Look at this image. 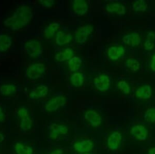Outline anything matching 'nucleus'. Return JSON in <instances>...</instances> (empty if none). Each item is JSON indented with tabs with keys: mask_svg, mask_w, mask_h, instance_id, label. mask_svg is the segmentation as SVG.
I'll return each mask as SVG.
<instances>
[{
	"mask_svg": "<svg viewBox=\"0 0 155 154\" xmlns=\"http://www.w3.org/2000/svg\"><path fill=\"white\" fill-rule=\"evenodd\" d=\"M33 16L32 8L27 5H22L19 6L12 16L4 20V25L12 30H20L30 23Z\"/></svg>",
	"mask_w": 155,
	"mask_h": 154,
	"instance_id": "obj_1",
	"label": "nucleus"
},
{
	"mask_svg": "<svg viewBox=\"0 0 155 154\" xmlns=\"http://www.w3.org/2000/svg\"><path fill=\"white\" fill-rule=\"evenodd\" d=\"M94 31L93 26L90 24L83 25L78 28L74 33V39L76 42L79 44H84L93 33Z\"/></svg>",
	"mask_w": 155,
	"mask_h": 154,
	"instance_id": "obj_2",
	"label": "nucleus"
},
{
	"mask_svg": "<svg viewBox=\"0 0 155 154\" xmlns=\"http://www.w3.org/2000/svg\"><path fill=\"white\" fill-rule=\"evenodd\" d=\"M24 47L27 54L32 58H37L42 54V44L37 39H30L27 41L25 43Z\"/></svg>",
	"mask_w": 155,
	"mask_h": 154,
	"instance_id": "obj_3",
	"label": "nucleus"
},
{
	"mask_svg": "<svg viewBox=\"0 0 155 154\" xmlns=\"http://www.w3.org/2000/svg\"><path fill=\"white\" fill-rule=\"evenodd\" d=\"M67 99L63 95H58L49 100L45 105V109L48 113L56 112L65 105Z\"/></svg>",
	"mask_w": 155,
	"mask_h": 154,
	"instance_id": "obj_4",
	"label": "nucleus"
},
{
	"mask_svg": "<svg viewBox=\"0 0 155 154\" xmlns=\"http://www.w3.org/2000/svg\"><path fill=\"white\" fill-rule=\"evenodd\" d=\"M46 66L41 62H36L27 67L25 74L30 80H36L41 78L46 72Z\"/></svg>",
	"mask_w": 155,
	"mask_h": 154,
	"instance_id": "obj_5",
	"label": "nucleus"
},
{
	"mask_svg": "<svg viewBox=\"0 0 155 154\" xmlns=\"http://www.w3.org/2000/svg\"><path fill=\"white\" fill-rule=\"evenodd\" d=\"M131 135L140 142L146 141L149 136V130L143 124H136L130 128L129 131Z\"/></svg>",
	"mask_w": 155,
	"mask_h": 154,
	"instance_id": "obj_6",
	"label": "nucleus"
},
{
	"mask_svg": "<svg viewBox=\"0 0 155 154\" xmlns=\"http://www.w3.org/2000/svg\"><path fill=\"white\" fill-rule=\"evenodd\" d=\"M123 141L122 133L118 131H113L110 133L107 139V146L110 151H117L120 149Z\"/></svg>",
	"mask_w": 155,
	"mask_h": 154,
	"instance_id": "obj_7",
	"label": "nucleus"
},
{
	"mask_svg": "<svg viewBox=\"0 0 155 154\" xmlns=\"http://www.w3.org/2000/svg\"><path fill=\"white\" fill-rule=\"evenodd\" d=\"M84 118L92 127H99L102 123V117L101 114L93 109L87 110L84 113Z\"/></svg>",
	"mask_w": 155,
	"mask_h": 154,
	"instance_id": "obj_8",
	"label": "nucleus"
},
{
	"mask_svg": "<svg viewBox=\"0 0 155 154\" xmlns=\"http://www.w3.org/2000/svg\"><path fill=\"white\" fill-rule=\"evenodd\" d=\"M93 83L97 91L106 92L109 89L111 86V80L107 74H101L94 79Z\"/></svg>",
	"mask_w": 155,
	"mask_h": 154,
	"instance_id": "obj_9",
	"label": "nucleus"
},
{
	"mask_svg": "<svg viewBox=\"0 0 155 154\" xmlns=\"http://www.w3.org/2000/svg\"><path fill=\"white\" fill-rule=\"evenodd\" d=\"M94 145V143L92 140L84 139L74 142L73 144V149L76 152L80 154L90 153L93 151Z\"/></svg>",
	"mask_w": 155,
	"mask_h": 154,
	"instance_id": "obj_10",
	"label": "nucleus"
},
{
	"mask_svg": "<svg viewBox=\"0 0 155 154\" xmlns=\"http://www.w3.org/2000/svg\"><path fill=\"white\" fill-rule=\"evenodd\" d=\"M49 137L51 140H55L60 135H65L68 133L69 129L65 125L52 123L49 126Z\"/></svg>",
	"mask_w": 155,
	"mask_h": 154,
	"instance_id": "obj_11",
	"label": "nucleus"
},
{
	"mask_svg": "<svg viewBox=\"0 0 155 154\" xmlns=\"http://www.w3.org/2000/svg\"><path fill=\"white\" fill-rule=\"evenodd\" d=\"M125 47L122 45L111 46L107 48V53L110 60L116 61L123 57L125 53Z\"/></svg>",
	"mask_w": 155,
	"mask_h": 154,
	"instance_id": "obj_12",
	"label": "nucleus"
},
{
	"mask_svg": "<svg viewBox=\"0 0 155 154\" xmlns=\"http://www.w3.org/2000/svg\"><path fill=\"white\" fill-rule=\"evenodd\" d=\"M107 12L119 16H124L127 12V9L123 4L120 2H111L107 4L105 7Z\"/></svg>",
	"mask_w": 155,
	"mask_h": 154,
	"instance_id": "obj_13",
	"label": "nucleus"
},
{
	"mask_svg": "<svg viewBox=\"0 0 155 154\" xmlns=\"http://www.w3.org/2000/svg\"><path fill=\"white\" fill-rule=\"evenodd\" d=\"M122 41L125 44L132 47L139 46L142 42L141 36L137 32H133L125 34L122 37Z\"/></svg>",
	"mask_w": 155,
	"mask_h": 154,
	"instance_id": "obj_14",
	"label": "nucleus"
},
{
	"mask_svg": "<svg viewBox=\"0 0 155 154\" xmlns=\"http://www.w3.org/2000/svg\"><path fill=\"white\" fill-rule=\"evenodd\" d=\"M134 94L138 99L147 100L152 97L153 89L150 85L144 84L136 89Z\"/></svg>",
	"mask_w": 155,
	"mask_h": 154,
	"instance_id": "obj_15",
	"label": "nucleus"
},
{
	"mask_svg": "<svg viewBox=\"0 0 155 154\" xmlns=\"http://www.w3.org/2000/svg\"><path fill=\"white\" fill-rule=\"evenodd\" d=\"M72 9L78 16H84L88 12L89 5L85 0H74L72 3Z\"/></svg>",
	"mask_w": 155,
	"mask_h": 154,
	"instance_id": "obj_16",
	"label": "nucleus"
},
{
	"mask_svg": "<svg viewBox=\"0 0 155 154\" xmlns=\"http://www.w3.org/2000/svg\"><path fill=\"white\" fill-rule=\"evenodd\" d=\"M73 36L69 33H66L63 31L59 30L55 36V42L57 45L64 46L69 44L72 42Z\"/></svg>",
	"mask_w": 155,
	"mask_h": 154,
	"instance_id": "obj_17",
	"label": "nucleus"
},
{
	"mask_svg": "<svg viewBox=\"0 0 155 154\" xmlns=\"http://www.w3.org/2000/svg\"><path fill=\"white\" fill-rule=\"evenodd\" d=\"M49 88L45 85H40L36 87L29 94V97L31 99H39L46 97L49 94Z\"/></svg>",
	"mask_w": 155,
	"mask_h": 154,
	"instance_id": "obj_18",
	"label": "nucleus"
},
{
	"mask_svg": "<svg viewBox=\"0 0 155 154\" xmlns=\"http://www.w3.org/2000/svg\"><path fill=\"white\" fill-rule=\"evenodd\" d=\"M74 51L72 48H66L63 51H59L55 55V60L59 62L68 61L72 57H74Z\"/></svg>",
	"mask_w": 155,
	"mask_h": 154,
	"instance_id": "obj_19",
	"label": "nucleus"
},
{
	"mask_svg": "<svg viewBox=\"0 0 155 154\" xmlns=\"http://www.w3.org/2000/svg\"><path fill=\"white\" fill-rule=\"evenodd\" d=\"M60 23L58 22H53L49 23L44 30V36L47 39H51L59 31Z\"/></svg>",
	"mask_w": 155,
	"mask_h": 154,
	"instance_id": "obj_20",
	"label": "nucleus"
},
{
	"mask_svg": "<svg viewBox=\"0 0 155 154\" xmlns=\"http://www.w3.org/2000/svg\"><path fill=\"white\" fill-rule=\"evenodd\" d=\"M69 80L74 87L79 88L82 87L84 83V76L82 73L76 72L71 74Z\"/></svg>",
	"mask_w": 155,
	"mask_h": 154,
	"instance_id": "obj_21",
	"label": "nucleus"
},
{
	"mask_svg": "<svg viewBox=\"0 0 155 154\" xmlns=\"http://www.w3.org/2000/svg\"><path fill=\"white\" fill-rule=\"evenodd\" d=\"M12 44V38L10 36L6 34H0V52H6L11 48Z\"/></svg>",
	"mask_w": 155,
	"mask_h": 154,
	"instance_id": "obj_22",
	"label": "nucleus"
},
{
	"mask_svg": "<svg viewBox=\"0 0 155 154\" xmlns=\"http://www.w3.org/2000/svg\"><path fill=\"white\" fill-rule=\"evenodd\" d=\"M15 152L16 154H33V147L22 142H17L14 145Z\"/></svg>",
	"mask_w": 155,
	"mask_h": 154,
	"instance_id": "obj_23",
	"label": "nucleus"
},
{
	"mask_svg": "<svg viewBox=\"0 0 155 154\" xmlns=\"http://www.w3.org/2000/svg\"><path fill=\"white\" fill-rule=\"evenodd\" d=\"M17 91V86L13 84H5L0 86V94L5 97L12 96Z\"/></svg>",
	"mask_w": 155,
	"mask_h": 154,
	"instance_id": "obj_24",
	"label": "nucleus"
},
{
	"mask_svg": "<svg viewBox=\"0 0 155 154\" xmlns=\"http://www.w3.org/2000/svg\"><path fill=\"white\" fill-rule=\"evenodd\" d=\"M82 64V60L81 58L78 56H74L68 61L69 70L73 73L78 72L80 69Z\"/></svg>",
	"mask_w": 155,
	"mask_h": 154,
	"instance_id": "obj_25",
	"label": "nucleus"
},
{
	"mask_svg": "<svg viewBox=\"0 0 155 154\" xmlns=\"http://www.w3.org/2000/svg\"><path fill=\"white\" fill-rule=\"evenodd\" d=\"M148 7V4L144 0H137L132 3V9L135 12H145Z\"/></svg>",
	"mask_w": 155,
	"mask_h": 154,
	"instance_id": "obj_26",
	"label": "nucleus"
},
{
	"mask_svg": "<svg viewBox=\"0 0 155 154\" xmlns=\"http://www.w3.org/2000/svg\"><path fill=\"white\" fill-rule=\"evenodd\" d=\"M126 67L132 72H136L141 68V63L137 59L133 58L127 59L125 62Z\"/></svg>",
	"mask_w": 155,
	"mask_h": 154,
	"instance_id": "obj_27",
	"label": "nucleus"
},
{
	"mask_svg": "<svg viewBox=\"0 0 155 154\" xmlns=\"http://www.w3.org/2000/svg\"><path fill=\"white\" fill-rule=\"evenodd\" d=\"M33 125V122L30 116L20 119V128L22 131H29L32 129Z\"/></svg>",
	"mask_w": 155,
	"mask_h": 154,
	"instance_id": "obj_28",
	"label": "nucleus"
},
{
	"mask_svg": "<svg viewBox=\"0 0 155 154\" xmlns=\"http://www.w3.org/2000/svg\"><path fill=\"white\" fill-rule=\"evenodd\" d=\"M143 117L146 122L150 124L155 123V107H151L146 109Z\"/></svg>",
	"mask_w": 155,
	"mask_h": 154,
	"instance_id": "obj_29",
	"label": "nucleus"
},
{
	"mask_svg": "<svg viewBox=\"0 0 155 154\" xmlns=\"http://www.w3.org/2000/svg\"><path fill=\"white\" fill-rule=\"evenodd\" d=\"M117 87L124 94L128 95L130 94L131 88L129 84L125 80H120L117 83Z\"/></svg>",
	"mask_w": 155,
	"mask_h": 154,
	"instance_id": "obj_30",
	"label": "nucleus"
},
{
	"mask_svg": "<svg viewBox=\"0 0 155 154\" xmlns=\"http://www.w3.org/2000/svg\"><path fill=\"white\" fill-rule=\"evenodd\" d=\"M17 116L20 119L30 116L28 110L25 107H21L17 111Z\"/></svg>",
	"mask_w": 155,
	"mask_h": 154,
	"instance_id": "obj_31",
	"label": "nucleus"
},
{
	"mask_svg": "<svg viewBox=\"0 0 155 154\" xmlns=\"http://www.w3.org/2000/svg\"><path fill=\"white\" fill-rule=\"evenodd\" d=\"M38 2L42 7L47 9H50L53 7L55 3L54 1L53 0H39Z\"/></svg>",
	"mask_w": 155,
	"mask_h": 154,
	"instance_id": "obj_32",
	"label": "nucleus"
},
{
	"mask_svg": "<svg viewBox=\"0 0 155 154\" xmlns=\"http://www.w3.org/2000/svg\"><path fill=\"white\" fill-rule=\"evenodd\" d=\"M155 42L145 39L143 44V47L146 51H150L155 48Z\"/></svg>",
	"mask_w": 155,
	"mask_h": 154,
	"instance_id": "obj_33",
	"label": "nucleus"
},
{
	"mask_svg": "<svg viewBox=\"0 0 155 154\" xmlns=\"http://www.w3.org/2000/svg\"><path fill=\"white\" fill-rule=\"evenodd\" d=\"M146 39L148 41H152L153 42H155V32L153 31H149L147 32L146 36Z\"/></svg>",
	"mask_w": 155,
	"mask_h": 154,
	"instance_id": "obj_34",
	"label": "nucleus"
},
{
	"mask_svg": "<svg viewBox=\"0 0 155 154\" xmlns=\"http://www.w3.org/2000/svg\"><path fill=\"white\" fill-rule=\"evenodd\" d=\"M150 69L153 72H155V53L151 57L150 61Z\"/></svg>",
	"mask_w": 155,
	"mask_h": 154,
	"instance_id": "obj_35",
	"label": "nucleus"
},
{
	"mask_svg": "<svg viewBox=\"0 0 155 154\" xmlns=\"http://www.w3.org/2000/svg\"><path fill=\"white\" fill-rule=\"evenodd\" d=\"M6 115L5 114L4 112L3 108L0 106V123L3 122L5 121Z\"/></svg>",
	"mask_w": 155,
	"mask_h": 154,
	"instance_id": "obj_36",
	"label": "nucleus"
},
{
	"mask_svg": "<svg viewBox=\"0 0 155 154\" xmlns=\"http://www.w3.org/2000/svg\"><path fill=\"white\" fill-rule=\"evenodd\" d=\"M49 154H63V151L61 149H57L52 151Z\"/></svg>",
	"mask_w": 155,
	"mask_h": 154,
	"instance_id": "obj_37",
	"label": "nucleus"
},
{
	"mask_svg": "<svg viewBox=\"0 0 155 154\" xmlns=\"http://www.w3.org/2000/svg\"><path fill=\"white\" fill-rule=\"evenodd\" d=\"M147 154H155V146L150 147L147 151Z\"/></svg>",
	"mask_w": 155,
	"mask_h": 154,
	"instance_id": "obj_38",
	"label": "nucleus"
},
{
	"mask_svg": "<svg viewBox=\"0 0 155 154\" xmlns=\"http://www.w3.org/2000/svg\"><path fill=\"white\" fill-rule=\"evenodd\" d=\"M5 139V136L3 133L0 132V143H1L3 142Z\"/></svg>",
	"mask_w": 155,
	"mask_h": 154,
	"instance_id": "obj_39",
	"label": "nucleus"
},
{
	"mask_svg": "<svg viewBox=\"0 0 155 154\" xmlns=\"http://www.w3.org/2000/svg\"><path fill=\"white\" fill-rule=\"evenodd\" d=\"M91 154L90 153H85V154Z\"/></svg>",
	"mask_w": 155,
	"mask_h": 154,
	"instance_id": "obj_40",
	"label": "nucleus"
}]
</instances>
